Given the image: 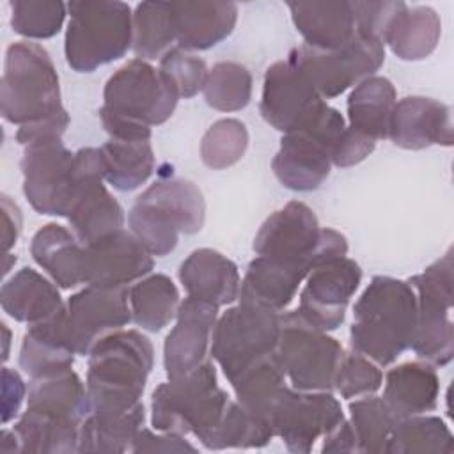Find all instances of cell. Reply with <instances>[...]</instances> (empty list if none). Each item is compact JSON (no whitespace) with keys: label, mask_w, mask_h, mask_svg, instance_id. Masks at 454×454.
I'll use <instances>...</instances> for the list:
<instances>
[{"label":"cell","mask_w":454,"mask_h":454,"mask_svg":"<svg viewBox=\"0 0 454 454\" xmlns=\"http://www.w3.org/2000/svg\"><path fill=\"white\" fill-rule=\"evenodd\" d=\"M286 380L284 365L277 351H273L252 362L229 383L239 404L270 422V413L287 387Z\"/></svg>","instance_id":"cell-34"},{"label":"cell","mask_w":454,"mask_h":454,"mask_svg":"<svg viewBox=\"0 0 454 454\" xmlns=\"http://www.w3.org/2000/svg\"><path fill=\"white\" fill-rule=\"evenodd\" d=\"M287 60L303 73L323 99H332L372 76L383 66L385 44L356 32L346 46L332 51L305 44L294 46Z\"/></svg>","instance_id":"cell-13"},{"label":"cell","mask_w":454,"mask_h":454,"mask_svg":"<svg viewBox=\"0 0 454 454\" xmlns=\"http://www.w3.org/2000/svg\"><path fill=\"white\" fill-rule=\"evenodd\" d=\"M76 190L67 222L82 245H90L124 229V211L105 183V161L99 147H82L74 153Z\"/></svg>","instance_id":"cell-15"},{"label":"cell","mask_w":454,"mask_h":454,"mask_svg":"<svg viewBox=\"0 0 454 454\" xmlns=\"http://www.w3.org/2000/svg\"><path fill=\"white\" fill-rule=\"evenodd\" d=\"M401 419L387 404L383 397L374 394L356 397L349 403V426L355 434L356 452L380 454L385 452L390 434Z\"/></svg>","instance_id":"cell-41"},{"label":"cell","mask_w":454,"mask_h":454,"mask_svg":"<svg viewBox=\"0 0 454 454\" xmlns=\"http://www.w3.org/2000/svg\"><path fill=\"white\" fill-rule=\"evenodd\" d=\"M278 335L280 312L238 300L218 316L209 355L231 381L257 358L277 351Z\"/></svg>","instance_id":"cell-11"},{"label":"cell","mask_w":454,"mask_h":454,"mask_svg":"<svg viewBox=\"0 0 454 454\" xmlns=\"http://www.w3.org/2000/svg\"><path fill=\"white\" fill-rule=\"evenodd\" d=\"M442 35V20L429 5L406 7L392 20L383 44L401 60H424L429 57Z\"/></svg>","instance_id":"cell-33"},{"label":"cell","mask_w":454,"mask_h":454,"mask_svg":"<svg viewBox=\"0 0 454 454\" xmlns=\"http://www.w3.org/2000/svg\"><path fill=\"white\" fill-rule=\"evenodd\" d=\"M309 273L310 268L303 262L257 255L241 278L238 300L284 312Z\"/></svg>","instance_id":"cell-24"},{"label":"cell","mask_w":454,"mask_h":454,"mask_svg":"<svg viewBox=\"0 0 454 454\" xmlns=\"http://www.w3.org/2000/svg\"><path fill=\"white\" fill-rule=\"evenodd\" d=\"M252 85V74L245 66L222 60L207 71L202 94L211 108L218 112H238L250 103Z\"/></svg>","instance_id":"cell-42"},{"label":"cell","mask_w":454,"mask_h":454,"mask_svg":"<svg viewBox=\"0 0 454 454\" xmlns=\"http://www.w3.org/2000/svg\"><path fill=\"white\" fill-rule=\"evenodd\" d=\"M218 307L197 298H184L176 314V325L163 342L167 378L184 376L209 360Z\"/></svg>","instance_id":"cell-21"},{"label":"cell","mask_w":454,"mask_h":454,"mask_svg":"<svg viewBox=\"0 0 454 454\" xmlns=\"http://www.w3.org/2000/svg\"><path fill=\"white\" fill-rule=\"evenodd\" d=\"M67 16L64 55L78 73L119 60L133 44V11L126 2L73 0Z\"/></svg>","instance_id":"cell-6"},{"label":"cell","mask_w":454,"mask_h":454,"mask_svg":"<svg viewBox=\"0 0 454 454\" xmlns=\"http://www.w3.org/2000/svg\"><path fill=\"white\" fill-rule=\"evenodd\" d=\"M342 344L309 323L298 310L280 312L277 355L296 390H332Z\"/></svg>","instance_id":"cell-12"},{"label":"cell","mask_w":454,"mask_h":454,"mask_svg":"<svg viewBox=\"0 0 454 454\" xmlns=\"http://www.w3.org/2000/svg\"><path fill=\"white\" fill-rule=\"evenodd\" d=\"M273 436L268 420L254 415L238 401H229L220 422L202 445L211 450L259 449L268 445Z\"/></svg>","instance_id":"cell-40"},{"label":"cell","mask_w":454,"mask_h":454,"mask_svg":"<svg viewBox=\"0 0 454 454\" xmlns=\"http://www.w3.org/2000/svg\"><path fill=\"white\" fill-rule=\"evenodd\" d=\"M323 452H356V442L349 422L344 419L335 429L323 436Z\"/></svg>","instance_id":"cell-52"},{"label":"cell","mask_w":454,"mask_h":454,"mask_svg":"<svg viewBox=\"0 0 454 454\" xmlns=\"http://www.w3.org/2000/svg\"><path fill=\"white\" fill-rule=\"evenodd\" d=\"M440 378L427 362H404L385 374L383 399L399 419L433 411L438 404Z\"/></svg>","instance_id":"cell-30"},{"label":"cell","mask_w":454,"mask_h":454,"mask_svg":"<svg viewBox=\"0 0 454 454\" xmlns=\"http://www.w3.org/2000/svg\"><path fill=\"white\" fill-rule=\"evenodd\" d=\"M376 147V142L355 129H351L348 124L339 137L337 144L332 149V165L346 168L358 165L364 161Z\"/></svg>","instance_id":"cell-48"},{"label":"cell","mask_w":454,"mask_h":454,"mask_svg":"<svg viewBox=\"0 0 454 454\" xmlns=\"http://www.w3.org/2000/svg\"><path fill=\"white\" fill-rule=\"evenodd\" d=\"M328 103L287 59L273 62L262 80L259 112L275 129L286 133L309 126Z\"/></svg>","instance_id":"cell-17"},{"label":"cell","mask_w":454,"mask_h":454,"mask_svg":"<svg viewBox=\"0 0 454 454\" xmlns=\"http://www.w3.org/2000/svg\"><path fill=\"white\" fill-rule=\"evenodd\" d=\"M145 420L144 403L126 411H90L78 436V452H126L131 450L137 433Z\"/></svg>","instance_id":"cell-35"},{"label":"cell","mask_w":454,"mask_h":454,"mask_svg":"<svg viewBox=\"0 0 454 454\" xmlns=\"http://www.w3.org/2000/svg\"><path fill=\"white\" fill-rule=\"evenodd\" d=\"M131 321L147 332L163 330L177 314L181 298L170 277L149 273L128 289Z\"/></svg>","instance_id":"cell-36"},{"label":"cell","mask_w":454,"mask_h":454,"mask_svg":"<svg viewBox=\"0 0 454 454\" xmlns=\"http://www.w3.org/2000/svg\"><path fill=\"white\" fill-rule=\"evenodd\" d=\"M176 43L186 51H202L229 37L238 21L234 2H172Z\"/></svg>","instance_id":"cell-25"},{"label":"cell","mask_w":454,"mask_h":454,"mask_svg":"<svg viewBox=\"0 0 454 454\" xmlns=\"http://www.w3.org/2000/svg\"><path fill=\"white\" fill-rule=\"evenodd\" d=\"M344 419L340 403L328 390H296L287 385L270 413V426L287 450L307 454Z\"/></svg>","instance_id":"cell-16"},{"label":"cell","mask_w":454,"mask_h":454,"mask_svg":"<svg viewBox=\"0 0 454 454\" xmlns=\"http://www.w3.org/2000/svg\"><path fill=\"white\" fill-rule=\"evenodd\" d=\"M179 282L188 296L216 305H231L239 296L241 277L234 261L213 248L193 250L179 266Z\"/></svg>","instance_id":"cell-23"},{"label":"cell","mask_w":454,"mask_h":454,"mask_svg":"<svg viewBox=\"0 0 454 454\" xmlns=\"http://www.w3.org/2000/svg\"><path fill=\"white\" fill-rule=\"evenodd\" d=\"M390 454H452L454 436L443 419L434 415H411L401 419L387 443Z\"/></svg>","instance_id":"cell-39"},{"label":"cell","mask_w":454,"mask_h":454,"mask_svg":"<svg viewBox=\"0 0 454 454\" xmlns=\"http://www.w3.org/2000/svg\"><path fill=\"white\" fill-rule=\"evenodd\" d=\"M27 410L82 424L90 413L87 385L73 369L57 376L32 380L27 392Z\"/></svg>","instance_id":"cell-31"},{"label":"cell","mask_w":454,"mask_h":454,"mask_svg":"<svg viewBox=\"0 0 454 454\" xmlns=\"http://www.w3.org/2000/svg\"><path fill=\"white\" fill-rule=\"evenodd\" d=\"M0 303L9 317L27 325L50 319L66 307L59 286L28 266L2 284Z\"/></svg>","instance_id":"cell-28"},{"label":"cell","mask_w":454,"mask_h":454,"mask_svg":"<svg viewBox=\"0 0 454 454\" xmlns=\"http://www.w3.org/2000/svg\"><path fill=\"white\" fill-rule=\"evenodd\" d=\"M257 255L303 262L310 270L348 254V239L335 229L321 227L316 213L301 200H291L271 213L259 227Z\"/></svg>","instance_id":"cell-8"},{"label":"cell","mask_w":454,"mask_h":454,"mask_svg":"<svg viewBox=\"0 0 454 454\" xmlns=\"http://www.w3.org/2000/svg\"><path fill=\"white\" fill-rule=\"evenodd\" d=\"M128 289L85 286L67 298L64 323L76 355H89L101 337L124 328L131 321Z\"/></svg>","instance_id":"cell-18"},{"label":"cell","mask_w":454,"mask_h":454,"mask_svg":"<svg viewBox=\"0 0 454 454\" xmlns=\"http://www.w3.org/2000/svg\"><path fill=\"white\" fill-rule=\"evenodd\" d=\"M21 209L18 204L9 197L2 195V247L4 252L9 254V250L16 245L20 232H21Z\"/></svg>","instance_id":"cell-51"},{"label":"cell","mask_w":454,"mask_h":454,"mask_svg":"<svg viewBox=\"0 0 454 454\" xmlns=\"http://www.w3.org/2000/svg\"><path fill=\"white\" fill-rule=\"evenodd\" d=\"M87 394L90 411H126L142 403L154 365V348L138 330H115L89 351Z\"/></svg>","instance_id":"cell-3"},{"label":"cell","mask_w":454,"mask_h":454,"mask_svg":"<svg viewBox=\"0 0 454 454\" xmlns=\"http://www.w3.org/2000/svg\"><path fill=\"white\" fill-rule=\"evenodd\" d=\"M176 41L172 2H140L133 9V51L137 59H161Z\"/></svg>","instance_id":"cell-38"},{"label":"cell","mask_w":454,"mask_h":454,"mask_svg":"<svg viewBox=\"0 0 454 454\" xmlns=\"http://www.w3.org/2000/svg\"><path fill=\"white\" fill-rule=\"evenodd\" d=\"M2 117L21 126L69 117L60 98V80L55 64L37 43L9 44L0 80Z\"/></svg>","instance_id":"cell-4"},{"label":"cell","mask_w":454,"mask_h":454,"mask_svg":"<svg viewBox=\"0 0 454 454\" xmlns=\"http://www.w3.org/2000/svg\"><path fill=\"white\" fill-rule=\"evenodd\" d=\"M177 101L161 71L135 57L106 80L99 121L110 138L149 140L151 126L168 121Z\"/></svg>","instance_id":"cell-2"},{"label":"cell","mask_w":454,"mask_h":454,"mask_svg":"<svg viewBox=\"0 0 454 454\" xmlns=\"http://www.w3.org/2000/svg\"><path fill=\"white\" fill-rule=\"evenodd\" d=\"M195 452L197 449L184 440V434L168 431H151L142 427L131 445V452Z\"/></svg>","instance_id":"cell-49"},{"label":"cell","mask_w":454,"mask_h":454,"mask_svg":"<svg viewBox=\"0 0 454 454\" xmlns=\"http://www.w3.org/2000/svg\"><path fill=\"white\" fill-rule=\"evenodd\" d=\"M11 27L27 39H50L57 35L67 16V4L59 0H12Z\"/></svg>","instance_id":"cell-44"},{"label":"cell","mask_w":454,"mask_h":454,"mask_svg":"<svg viewBox=\"0 0 454 454\" xmlns=\"http://www.w3.org/2000/svg\"><path fill=\"white\" fill-rule=\"evenodd\" d=\"M300 291L298 312L323 332L337 330L362 282V270L349 257H337L310 270Z\"/></svg>","instance_id":"cell-19"},{"label":"cell","mask_w":454,"mask_h":454,"mask_svg":"<svg viewBox=\"0 0 454 454\" xmlns=\"http://www.w3.org/2000/svg\"><path fill=\"white\" fill-rule=\"evenodd\" d=\"M417 296L410 282L376 275L353 305L351 349L380 367L394 364L413 340Z\"/></svg>","instance_id":"cell-1"},{"label":"cell","mask_w":454,"mask_h":454,"mask_svg":"<svg viewBox=\"0 0 454 454\" xmlns=\"http://www.w3.org/2000/svg\"><path fill=\"white\" fill-rule=\"evenodd\" d=\"M27 385L18 371L2 367V424L14 420L27 397Z\"/></svg>","instance_id":"cell-50"},{"label":"cell","mask_w":454,"mask_h":454,"mask_svg":"<svg viewBox=\"0 0 454 454\" xmlns=\"http://www.w3.org/2000/svg\"><path fill=\"white\" fill-rule=\"evenodd\" d=\"M388 138L394 145L410 151L431 145L450 147L454 142L450 108L433 98L406 96L394 105Z\"/></svg>","instance_id":"cell-22"},{"label":"cell","mask_w":454,"mask_h":454,"mask_svg":"<svg viewBox=\"0 0 454 454\" xmlns=\"http://www.w3.org/2000/svg\"><path fill=\"white\" fill-rule=\"evenodd\" d=\"M395 101V87L388 78L372 74L362 80L348 96V126L374 142L388 138Z\"/></svg>","instance_id":"cell-32"},{"label":"cell","mask_w":454,"mask_h":454,"mask_svg":"<svg viewBox=\"0 0 454 454\" xmlns=\"http://www.w3.org/2000/svg\"><path fill=\"white\" fill-rule=\"evenodd\" d=\"M161 74L172 85L179 98H193L204 89L207 78L206 60L186 51L179 46H172L161 59L160 67Z\"/></svg>","instance_id":"cell-46"},{"label":"cell","mask_w":454,"mask_h":454,"mask_svg":"<svg viewBox=\"0 0 454 454\" xmlns=\"http://www.w3.org/2000/svg\"><path fill=\"white\" fill-rule=\"evenodd\" d=\"M23 193L39 215L67 216L76 190L74 153L62 137H46L23 145Z\"/></svg>","instance_id":"cell-14"},{"label":"cell","mask_w":454,"mask_h":454,"mask_svg":"<svg viewBox=\"0 0 454 454\" xmlns=\"http://www.w3.org/2000/svg\"><path fill=\"white\" fill-rule=\"evenodd\" d=\"M99 149L105 161V181L115 190H137L154 170V151L149 140L110 138Z\"/></svg>","instance_id":"cell-37"},{"label":"cell","mask_w":454,"mask_h":454,"mask_svg":"<svg viewBox=\"0 0 454 454\" xmlns=\"http://www.w3.org/2000/svg\"><path fill=\"white\" fill-rule=\"evenodd\" d=\"M383 385V372L371 358L349 351L342 353L333 376V388L344 399L374 394Z\"/></svg>","instance_id":"cell-45"},{"label":"cell","mask_w":454,"mask_h":454,"mask_svg":"<svg viewBox=\"0 0 454 454\" xmlns=\"http://www.w3.org/2000/svg\"><path fill=\"white\" fill-rule=\"evenodd\" d=\"M291 20L303 44L321 51L346 46L356 34L351 2H289Z\"/></svg>","instance_id":"cell-26"},{"label":"cell","mask_w":454,"mask_h":454,"mask_svg":"<svg viewBox=\"0 0 454 454\" xmlns=\"http://www.w3.org/2000/svg\"><path fill=\"white\" fill-rule=\"evenodd\" d=\"M229 401L209 358L195 371L167 380L153 390L151 426L154 431L192 433L202 443L220 422Z\"/></svg>","instance_id":"cell-7"},{"label":"cell","mask_w":454,"mask_h":454,"mask_svg":"<svg viewBox=\"0 0 454 454\" xmlns=\"http://www.w3.org/2000/svg\"><path fill=\"white\" fill-rule=\"evenodd\" d=\"M206 218V200L199 186L188 179L154 181L135 200L128 215L129 231L154 257L168 255L179 234H195Z\"/></svg>","instance_id":"cell-5"},{"label":"cell","mask_w":454,"mask_h":454,"mask_svg":"<svg viewBox=\"0 0 454 454\" xmlns=\"http://www.w3.org/2000/svg\"><path fill=\"white\" fill-rule=\"evenodd\" d=\"M355 14V30L362 35L380 39L383 43L385 34L392 20L406 7L401 0H367V2H351Z\"/></svg>","instance_id":"cell-47"},{"label":"cell","mask_w":454,"mask_h":454,"mask_svg":"<svg viewBox=\"0 0 454 454\" xmlns=\"http://www.w3.org/2000/svg\"><path fill=\"white\" fill-rule=\"evenodd\" d=\"M85 247L83 284L98 287H128L147 277L154 261L140 239L119 229Z\"/></svg>","instance_id":"cell-20"},{"label":"cell","mask_w":454,"mask_h":454,"mask_svg":"<svg viewBox=\"0 0 454 454\" xmlns=\"http://www.w3.org/2000/svg\"><path fill=\"white\" fill-rule=\"evenodd\" d=\"M2 333H4V353H2V358L4 362L9 358V344H11V330L7 328L5 323H2Z\"/></svg>","instance_id":"cell-53"},{"label":"cell","mask_w":454,"mask_h":454,"mask_svg":"<svg viewBox=\"0 0 454 454\" xmlns=\"http://www.w3.org/2000/svg\"><path fill=\"white\" fill-rule=\"evenodd\" d=\"M74 355L62 309L50 319L28 325L20 346V367L32 380L57 376L73 369Z\"/></svg>","instance_id":"cell-27"},{"label":"cell","mask_w":454,"mask_h":454,"mask_svg":"<svg viewBox=\"0 0 454 454\" xmlns=\"http://www.w3.org/2000/svg\"><path fill=\"white\" fill-rule=\"evenodd\" d=\"M346 128L342 114L326 105L303 129L286 133L271 161L275 177L289 190L319 188L332 168V149Z\"/></svg>","instance_id":"cell-10"},{"label":"cell","mask_w":454,"mask_h":454,"mask_svg":"<svg viewBox=\"0 0 454 454\" xmlns=\"http://www.w3.org/2000/svg\"><path fill=\"white\" fill-rule=\"evenodd\" d=\"M408 282L417 296V325L410 348L419 360L433 367H443L454 356L452 250L449 248Z\"/></svg>","instance_id":"cell-9"},{"label":"cell","mask_w":454,"mask_h":454,"mask_svg":"<svg viewBox=\"0 0 454 454\" xmlns=\"http://www.w3.org/2000/svg\"><path fill=\"white\" fill-rule=\"evenodd\" d=\"M248 131L239 119L225 117L213 122L200 140V160L213 170L236 165L247 153Z\"/></svg>","instance_id":"cell-43"},{"label":"cell","mask_w":454,"mask_h":454,"mask_svg":"<svg viewBox=\"0 0 454 454\" xmlns=\"http://www.w3.org/2000/svg\"><path fill=\"white\" fill-rule=\"evenodd\" d=\"M32 259L62 289L83 284L85 247L74 232L59 223L43 225L30 241Z\"/></svg>","instance_id":"cell-29"}]
</instances>
